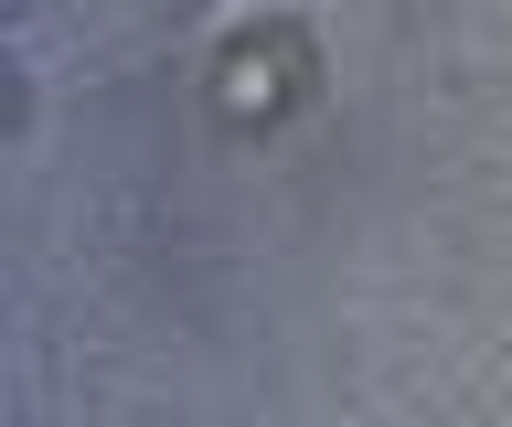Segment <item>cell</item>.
Returning a JSON list of instances; mask_svg holds the SVG:
<instances>
[{
  "label": "cell",
  "mask_w": 512,
  "mask_h": 427,
  "mask_svg": "<svg viewBox=\"0 0 512 427\" xmlns=\"http://www.w3.org/2000/svg\"><path fill=\"white\" fill-rule=\"evenodd\" d=\"M203 86H214L224 129H278V118H299V97L320 86L310 33H299V22H246V33H224V54H214Z\"/></svg>",
  "instance_id": "1"
}]
</instances>
